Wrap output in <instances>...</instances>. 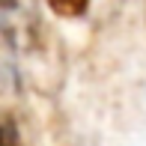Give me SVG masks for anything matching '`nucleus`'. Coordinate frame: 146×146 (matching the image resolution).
I'll list each match as a JSON object with an SVG mask.
<instances>
[{
  "label": "nucleus",
  "instance_id": "f257e3e1",
  "mask_svg": "<svg viewBox=\"0 0 146 146\" xmlns=\"http://www.w3.org/2000/svg\"><path fill=\"white\" fill-rule=\"evenodd\" d=\"M51 9L60 12V15H78V12L87 6V0H48Z\"/></svg>",
  "mask_w": 146,
  "mask_h": 146
},
{
  "label": "nucleus",
  "instance_id": "f03ea898",
  "mask_svg": "<svg viewBox=\"0 0 146 146\" xmlns=\"http://www.w3.org/2000/svg\"><path fill=\"white\" fill-rule=\"evenodd\" d=\"M0 146H15V131L6 122H0Z\"/></svg>",
  "mask_w": 146,
  "mask_h": 146
}]
</instances>
